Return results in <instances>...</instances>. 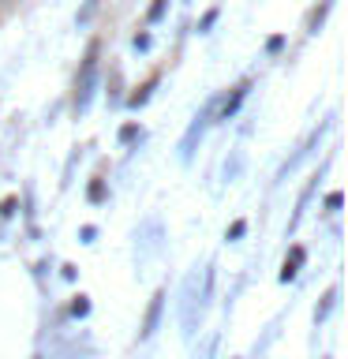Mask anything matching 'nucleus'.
I'll return each mask as SVG.
<instances>
[{
    "label": "nucleus",
    "instance_id": "nucleus-1",
    "mask_svg": "<svg viewBox=\"0 0 348 359\" xmlns=\"http://www.w3.org/2000/svg\"><path fill=\"white\" fill-rule=\"evenodd\" d=\"M94 83H98V41L90 45L86 60H83V72H79V97H75V109L86 112L90 105V94H94Z\"/></svg>",
    "mask_w": 348,
    "mask_h": 359
},
{
    "label": "nucleus",
    "instance_id": "nucleus-2",
    "mask_svg": "<svg viewBox=\"0 0 348 359\" xmlns=\"http://www.w3.org/2000/svg\"><path fill=\"white\" fill-rule=\"evenodd\" d=\"M161 292L154 296V303H150V311H146V322H142V337H150L154 333V325H157V318H161Z\"/></svg>",
    "mask_w": 348,
    "mask_h": 359
},
{
    "label": "nucleus",
    "instance_id": "nucleus-3",
    "mask_svg": "<svg viewBox=\"0 0 348 359\" xmlns=\"http://www.w3.org/2000/svg\"><path fill=\"white\" fill-rule=\"evenodd\" d=\"M300 262H303V247H292V258L285 262V269H281V280H292V277H296Z\"/></svg>",
    "mask_w": 348,
    "mask_h": 359
},
{
    "label": "nucleus",
    "instance_id": "nucleus-4",
    "mask_svg": "<svg viewBox=\"0 0 348 359\" xmlns=\"http://www.w3.org/2000/svg\"><path fill=\"white\" fill-rule=\"evenodd\" d=\"M243 94H247V86H240V90H236V94H232V101H229V105H225V120H229L232 112H236V105H240V101H243Z\"/></svg>",
    "mask_w": 348,
    "mask_h": 359
},
{
    "label": "nucleus",
    "instance_id": "nucleus-5",
    "mask_svg": "<svg viewBox=\"0 0 348 359\" xmlns=\"http://www.w3.org/2000/svg\"><path fill=\"white\" fill-rule=\"evenodd\" d=\"M341 202H344V198H341V191H333V195L326 198V206H330V210H337V206H341Z\"/></svg>",
    "mask_w": 348,
    "mask_h": 359
},
{
    "label": "nucleus",
    "instance_id": "nucleus-6",
    "mask_svg": "<svg viewBox=\"0 0 348 359\" xmlns=\"http://www.w3.org/2000/svg\"><path fill=\"white\" fill-rule=\"evenodd\" d=\"M165 15V0H157V4L150 8V19H161Z\"/></svg>",
    "mask_w": 348,
    "mask_h": 359
},
{
    "label": "nucleus",
    "instance_id": "nucleus-7",
    "mask_svg": "<svg viewBox=\"0 0 348 359\" xmlns=\"http://www.w3.org/2000/svg\"><path fill=\"white\" fill-rule=\"evenodd\" d=\"M135 131H139V128H135V123H128V128L120 131V139H123V142H131V139H135Z\"/></svg>",
    "mask_w": 348,
    "mask_h": 359
},
{
    "label": "nucleus",
    "instance_id": "nucleus-8",
    "mask_svg": "<svg viewBox=\"0 0 348 359\" xmlns=\"http://www.w3.org/2000/svg\"><path fill=\"white\" fill-rule=\"evenodd\" d=\"M243 229H247V224H243V221H236L232 229H229V236H232V240H236V236H243Z\"/></svg>",
    "mask_w": 348,
    "mask_h": 359
}]
</instances>
